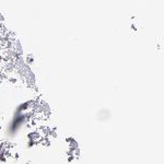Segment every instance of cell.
I'll return each instance as SVG.
<instances>
[{
	"label": "cell",
	"instance_id": "cell-1",
	"mask_svg": "<svg viewBox=\"0 0 164 164\" xmlns=\"http://www.w3.org/2000/svg\"><path fill=\"white\" fill-rule=\"evenodd\" d=\"M24 61L26 65H29V66H31V65H33L34 64V61H35V59H34V56L32 54L27 55L26 57L24 58Z\"/></svg>",
	"mask_w": 164,
	"mask_h": 164
},
{
	"label": "cell",
	"instance_id": "cell-2",
	"mask_svg": "<svg viewBox=\"0 0 164 164\" xmlns=\"http://www.w3.org/2000/svg\"><path fill=\"white\" fill-rule=\"evenodd\" d=\"M36 146V142L35 141H33V140H27V145H26V147L29 148V149H31V148H33V147Z\"/></svg>",
	"mask_w": 164,
	"mask_h": 164
}]
</instances>
